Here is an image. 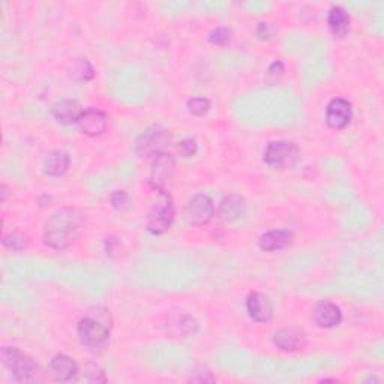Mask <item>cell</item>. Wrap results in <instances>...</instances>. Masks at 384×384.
<instances>
[{
	"label": "cell",
	"mask_w": 384,
	"mask_h": 384,
	"mask_svg": "<svg viewBox=\"0 0 384 384\" xmlns=\"http://www.w3.org/2000/svg\"><path fill=\"white\" fill-rule=\"evenodd\" d=\"M188 110L194 116H204L211 110V101L206 98H194L188 101Z\"/></svg>",
	"instance_id": "cell-21"
},
{
	"label": "cell",
	"mask_w": 384,
	"mask_h": 384,
	"mask_svg": "<svg viewBox=\"0 0 384 384\" xmlns=\"http://www.w3.org/2000/svg\"><path fill=\"white\" fill-rule=\"evenodd\" d=\"M174 170H176V161L167 152L156 156L153 160V169L151 174L152 186L158 192H169V185L173 180Z\"/></svg>",
	"instance_id": "cell-8"
},
{
	"label": "cell",
	"mask_w": 384,
	"mask_h": 384,
	"mask_svg": "<svg viewBox=\"0 0 384 384\" xmlns=\"http://www.w3.org/2000/svg\"><path fill=\"white\" fill-rule=\"evenodd\" d=\"M74 77L81 81H89L93 78V68L86 59H78L74 64Z\"/></svg>",
	"instance_id": "cell-20"
},
{
	"label": "cell",
	"mask_w": 384,
	"mask_h": 384,
	"mask_svg": "<svg viewBox=\"0 0 384 384\" xmlns=\"http://www.w3.org/2000/svg\"><path fill=\"white\" fill-rule=\"evenodd\" d=\"M170 142V134L162 128H151L138 137L135 143V152L140 158H156L165 152Z\"/></svg>",
	"instance_id": "cell-5"
},
{
	"label": "cell",
	"mask_w": 384,
	"mask_h": 384,
	"mask_svg": "<svg viewBox=\"0 0 384 384\" xmlns=\"http://www.w3.org/2000/svg\"><path fill=\"white\" fill-rule=\"evenodd\" d=\"M111 204L115 209H119V211H122V209H125L128 202H129V197L125 191H115L113 192V195H111Z\"/></svg>",
	"instance_id": "cell-25"
},
{
	"label": "cell",
	"mask_w": 384,
	"mask_h": 384,
	"mask_svg": "<svg viewBox=\"0 0 384 384\" xmlns=\"http://www.w3.org/2000/svg\"><path fill=\"white\" fill-rule=\"evenodd\" d=\"M177 327H179L177 334L188 336V335H191V334H195V330H197L198 325H197V321H195L194 318H191V317H180Z\"/></svg>",
	"instance_id": "cell-24"
},
{
	"label": "cell",
	"mask_w": 384,
	"mask_h": 384,
	"mask_svg": "<svg viewBox=\"0 0 384 384\" xmlns=\"http://www.w3.org/2000/svg\"><path fill=\"white\" fill-rule=\"evenodd\" d=\"M209 39L212 44H216V46H225L231 39V32L225 28H216L209 35Z\"/></svg>",
	"instance_id": "cell-22"
},
{
	"label": "cell",
	"mask_w": 384,
	"mask_h": 384,
	"mask_svg": "<svg viewBox=\"0 0 384 384\" xmlns=\"http://www.w3.org/2000/svg\"><path fill=\"white\" fill-rule=\"evenodd\" d=\"M69 169V155L64 151H53L50 152L46 160H44V171L48 176L59 177L64 176V174Z\"/></svg>",
	"instance_id": "cell-18"
},
{
	"label": "cell",
	"mask_w": 384,
	"mask_h": 384,
	"mask_svg": "<svg viewBox=\"0 0 384 384\" xmlns=\"http://www.w3.org/2000/svg\"><path fill=\"white\" fill-rule=\"evenodd\" d=\"M160 198L152 206L147 216V230L155 236L167 233L174 221V206L169 192H158Z\"/></svg>",
	"instance_id": "cell-3"
},
{
	"label": "cell",
	"mask_w": 384,
	"mask_h": 384,
	"mask_svg": "<svg viewBox=\"0 0 384 384\" xmlns=\"http://www.w3.org/2000/svg\"><path fill=\"white\" fill-rule=\"evenodd\" d=\"M198 151V144L195 142V138H185L179 143V153L183 158H192Z\"/></svg>",
	"instance_id": "cell-23"
},
{
	"label": "cell",
	"mask_w": 384,
	"mask_h": 384,
	"mask_svg": "<svg viewBox=\"0 0 384 384\" xmlns=\"http://www.w3.org/2000/svg\"><path fill=\"white\" fill-rule=\"evenodd\" d=\"M5 198H6V186L2 185V202H5Z\"/></svg>",
	"instance_id": "cell-27"
},
{
	"label": "cell",
	"mask_w": 384,
	"mask_h": 384,
	"mask_svg": "<svg viewBox=\"0 0 384 384\" xmlns=\"http://www.w3.org/2000/svg\"><path fill=\"white\" fill-rule=\"evenodd\" d=\"M352 117L353 108L350 102L343 98H335L329 102L326 108V122L330 128L343 129L350 124Z\"/></svg>",
	"instance_id": "cell-10"
},
{
	"label": "cell",
	"mask_w": 384,
	"mask_h": 384,
	"mask_svg": "<svg viewBox=\"0 0 384 384\" xmlns=\"http://www.w3.org/2000/svg\"><path fill=\"white\" fill-rule=\"evenodd\" d=\"M215 215V206L211 197L206 194H197L189 200L185 207V218L188 224L202 227L212 221Z\"/></svg>",
	"instance_id": "cell-7"
},
{
	"label": "cell",
	"mask_w": 384,
	"mask_h": 384,
	"mask_svg": "<svg viewBox=\"0 0 384 384\" xmlns=\"http://www.w3.org/2000/svg\"><path fill=\"white\" fill-rule=\"evenodd\" d=\"M247 311L249 317L257 323H266L273 317V305L267 296L254 291L247 299Z\"/></svg>",
	"instance_id": "cell-11"
},
{
	"label": "cell",
	"mask_w": 384,
	"mask_h": 384,
	"mask_svg": "<svg viewBox=\"0 0 384 384\" xmlns=\"http://www.w3.org/2000/svg\"><path fill=\"white\" fill-rule=\"evenodd\" d=\"M314 320L318 326L332 329L336 327L343 320V312L332 302H321L318 303L316 309H314Z\"/></svg>",
	"instance_id": "cell-14"
},
{
	"label": "cell",
	"mask_w": 384,
	"mask_h": 384,
	"mask_svg": "<svg viewBox=\"0 0 384 384\" xmlns=\"http://www.w3.org/2000/svg\"><path fill=\"white\" fill-rule=\"evenodd\" d=\"M50 371L56 381H69L78 374V365L73 357L57 354L50 362Z\"/></svg>",
	"instance_id": "cell-13"
},
{
	"label": "cell",
	"mask_w": 384,
	"mask_h": 384,
	"mask_svg": "<svg viewBox=\"0 0 384 384\" xmlns=\"http://www.w3.org/2000/svg\"><path fill=\"white\" fill-rule=\"evenodd\" d=\"M3 243L11 249H21L24 247V239L19 234H8L3 238Z\"/></svg>",
	"instance_id": "cell-26"
},
{
	"label": "cell",
	"mask_w": 384,
	"mask_h": 384,
	"mask_svg": "<svg viewBox=\"0 0 384 384\" xmlns=\"http://www.w3.org/2000/svg\"><path fill=\"white\" fill-rule=\"evenodd\" d=\"M86 222V215L74 207L59 209L51 213L44 225V240L53 249H65L81 234Z\"/></svg>",
	"instance_id": "cell-1"
},
{
	"label": "cell",
	"mask_w": 384,
	"mask_h": 384,
	"mask_svg": "<svg viewBox=\"0 0 384 384\" xmlns=\"http://www.w3.org/2000/svg\"><path fill=\"white\" fill-rule=\"evenodd\" d=\"M299 160L298 146L291 142H272L269 143L265 152V162L273 170L291 169Z\"/></svg>",
	"instance_id": "cell-4"
},
{
	"label": "cell",
	"mask_w": 384,
	"mask_h": 384,
	"mask_svg": "<svg viewBox=\"0 0 384 384\" xmlns=\"http://www.w3.org/2000/svg\"><path fill=\"white\" fill-rule=\"evenodd\" d=\"M293 242V234L288 230H273L263 234L258 240V247L263 251H279L290 247Z\"/></svg>",
	"instance_id": "cell-16"
},
{
	"label": "cell",
	"mask_w": 384,
	"mask_h": 384,
	"mask_svg": "<svg viewBox=\"0 0 384 384\" xmlns=\"http://www.w3.org/2000/svg\"><path fill=\"white\" fill-rule=\"evenodd\" d=\"M78 336L83 345L89 348L106 347L110 339V329L102 321L86 317L78 325Z\"/></svg>",
	"instance_id": "cell-6"
},
{
	"label": "cell",
	"mask_w": 384,
	"mask_h": 384,
	"mask_svg": "<svg viewBox=\"0 0 384 384\" xmlns=\"http://www.w3.org/2000/svg\"><path fill=\"white\" fill-rule=\"evenodd\" d=\"M81 107L80 104L73 99H64L57 102L53 107V116L55 119L62 125H73L77 124L78 119L81 116Z\"/></svg>",
	"instance_id": "cell-15"
},
{
	"label": "cell",
	"mask_w": 384,
	"mask_h": 384,
	"mask_svg": "<svg viewBox=\"0 0 384 384\" xmlns=\"http://www.w3.org/2000/svg\"><path fill=\"white\" fill-rule=\"evenodd\" d=\"M108 120V116L104 111L98 108H89L81 113L77 124L84 135L98 137L107 131Z\"/></svg>",
	"instance_id": "cell-9"
},
{
	"label": "cell",
	"mask_w": 384,
	"mask_h": 384,
	"mask_svg": "<svg viewBox=\"0 0 384 384\" xmlns=\"http://www.w3.org/2000/svg\"><path fill=\"white\" fill-rule=\"evenodd\" d=\"M327 24L330 32L336 38H344L348 33V28H350V17H348L343 6H334L329 12Z\"/></svg>",
	"instance_id": "cell-19"
},
{
	"label": "cell",
	"mask_w": 384,
	"mask_h": 384,
	"mask_svg": "<svg viewBox=\"0 0 384 384\" xmlns=\"http://www.w3.org/2000/svg\"><path fill=\"white\" fill-rule=\"evenodd\" d=\"M273 344L282 352H296L307 345V336L299 329H279L273 335Z\"/></svg>",
	"instance_id": "cell-12"
},
{
	"label": "cell",
	"mask_w": 384,
	"mask_h": 384,
	"mask_svg": "<svg viewBox=\"0 0 384 384\" xmlns=\"http://www.w3.org/2000/svg\"><path fill=\"white\" fill-rule=\"evenodd\" d=\"M2 361L8 369L12 372L17 381L32 383L39 377V366L29 354L17 347H3Z\"/></svg>",
	"instance_id": "cell-2"
},
{
	"label": "cell",
	"mask_w": 384,
	"mask_h": 384,
	"mask_svg": "<svg viewBox=\"0 0 384 384\" xmlns=\"http://www.w3.org/2000/svg\"><path fill=\"white\" fill-rule=\"evenodd\" d=\"M365 381H375V383H380L378 378H375V377H369L368 380H365Z\"/></svg>",
	"instance_id": "cell-28"
},
{
	"label": "cell",
	"mask_w": 384,
	"mask_h": 384,
	"mask_svg": "<svg viewBox=\"0 0 384 384\" xmlns=\"http://www.w3.org/2000/svg\"><path fill=\"white\" fill-rule=\"evenodd\" d=\"M221 216L225 221H239L247 215V203L240 195H227L221 203Z\"/></svg>",
	"instance_id": "cell-17"
}]
</instances>
